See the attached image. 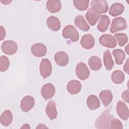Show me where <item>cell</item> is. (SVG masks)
I'll list each match as a JSON object with an SVG mask.
<instances>
[{
  "instance_id": "31",
  "label": "cell",
  "mask_w": 129,
  "mask_h": 129,
  "mask_svg": "<svg viewBox=\"0 0 129 129\" xmlns=\"http://www.w3.org/2000/svg\"><path fill=\"white\" fill-rule=\"evenodd\" d=\"M114 36L117 40L118 44L120 46H124L127 42L128 37L124 33H116L114 35Z\"/></svg>"
},
{
  "instance_id": "4",
  "label": "cell",
  "mask_w": 129,
  "mask_h": 129,
  "mask_svg": "<svg viewBox=\"0 0 129 129\" xmlns=\"http://www.w3.org/2000/svg\"><path fill=\"white\" fill-rule=\"evenodd\" d=\"M91 8L99 15L105 13L108 9V4L106 1L95 0L91 2Z\"/></svg>"
},
{
  "instance_id": "37",
  "label": "cell",
  "mask_w": 129,
  "mask_h": 129,
  "mask_svg": "<svg viewBox=\"0 0 129 129\" xmlns=\"http://www.w3.org/2000/svg\"><path fill=\"white\" fill-rule=\"evenodd\" d=\"M37 128H47V126H46L45 125V124H42V123H40V124H39L38 126L36 127Z\"/></svg>"
},
{
  "instance_id": "19",
  "label": "cell",
  "mask_w": 129,
  "mask_h": 129,
  "mask_svg": "<svg viewBox=\"0 0 129 129\" xmlns=\"http://www.w3.org/2000/svg\"><path fill=\"white\" fill-rule=\"evenodd\" d=\"M47 10L51 13L58 12L61 8V3L58 0H49L46 4Z\"/></svg>"
},
{
  "instance_id": "16",
  "label": "cell",
  "mask_w": 129,
  "mask_h": 129,
  "mask_svg": "<svg viewBox=\"0 0 129 129\" xmlns=\"http://www.w3.org/2000/svg\"><path fill=\"white\" fill-rule=\"evenodd\" d=\"M45 112L50 120H53L56 118L57 111L56 108V103L53 100H51L48 101L46 107Z\"/></svg>"
},
{
  "instance_id": "38",
  "label": "cell",
  "mask_w": 129,
  "mask_h": 129,
  "mask_svg": "<svg viewBox=\"0 0 129 129\" xmlns=\"http://www.w3.org/2000/svg\"><path fill=\"white\" fill-rule=\"evenodd\" d=\"M1 2L3 4H5V5H8V4H9L10 3H11V2H12V1L5 0V1H3V0H1Z\"/></svg>"
},
{
  "instance_id": "13",
  "label": "cell",
  "mask_w": 129,
  "mask_h": 129,
  "mask_svg": "<svg viewBox=\"0 0 129 129\" xmlns=\"http://www.w3.org/2000/svg\"><path fill=\"white\" fill-rule=\"evenodd\" d=\"M82 88V85L80 81L77 80H71L67 85V89L68 92L72 94H77L80 92Z\"/></svg>"
},
{
  "instance_id": "2",
  "label": "cell",
  "mask_w": 129,
  "mask_h": 129,
  "mask_svg": "<svg viewBox=\"0 0 129 129\" xmlns=\"http://www.w3.org/2000/svg\"><path fill=\"white\" fill-rule=\"evenodd\" d=\"M127 28V23L124 18L121 17H117L113 19L110 28V31L112 33L125 29Z\"/></svg>"
},
{
  "instance_id": "28",
  "label": "cell",
  "mask_w": 129,
  "mask_h": 129,
  "mask_svg": "<svg viewBox=\"0 0 129 129\" xmlns=\"http://www.w3.org/2000/svg\"><path fill=\"white\" fill-rule=\"evenodd\" d=\"M111 79L114 83L120 84L122 83L124 80V75L122 71L116 70L112 73Z\"/></svg>"
},
{
  "instance_id": "12",
  "label": "cell",
  "mask_w": 129,
  "mask_h": 129,
  "mask_svg": "<svg viewBox=\"0 0 129 129\" xmlns=\"http://www.w3.org/2000/svg\"><path fill=\"white\" fill-rule=\"evenodd\" d=\"M55 89L51 83L44 84L41 89V94L43 98L45 100L51 98L55 94Z\"/></svg>"
},
{
  "instance_id": "32",
  "label": "cell",
  "mask_w": 129,
  "mask_h": 129,
  "mask_svg": "<svg viewBox=\"0 0 129 129\" xmlns=\"http://www.w3.org/2000/svg\"><path fill=\"white\" fill-rule=\"evenodd\" d=\"M10 66V60L9 58L5 55H2L0 57V71L5 72L8 70Z\"/></svg>"
},
{
  "instance_id": "34",
  "label": "cell",
  "mask_w": 129,
  "mask_h": 129,
  "mask_svg": "<svg viewBox=\"0 0 129 129\" xmlns=\"http://www.w3.org/2000/svg\"><path fill=\"white\" fill-rule=\"evenodd\" d=\"M0 40H3L5 38L6 32L5 28L2 26H1L0 27Z\"/></svg>"
},
{
  "instance_id": "7",
  "label": "cell",
  "mask_w": 129,
  "mask_h": 129,
  "mask_svg": "<svg viewBox=\"0 0 129 129\" xmlns=\"http://www.w3.org/2000/svg\"><path fill=\"white\" fill-rule=\"evenodd\" d=\"M1 49L4 53L11 55L14 54L17 52L18 46L15 41L9 40L5 41L2 43Z\"/></svg>"
},
{
  "instance_id": "21",
  "label": "cell",
  "mask_w": 129,
  "mask_h": 129,
  "mask_svg": "<svg viewBox=\"0 0 129 129\" xmlns=\"http://www.w3.org/2000/svg\"><path fill=\"white\" fill-rule=\"evenodd\" d=\"M74 23L77 27L83 31H87L90 29V26L85 21L82 15H78L75 18Z\"/></svg>"
},
{
  "instance_id": "30",
  "label": "cell",
  "mask_w": 129,
  "mask_h": 129,
  "mask_svg": "<svg viewBox=\"0 0 129 129\" xmlns=\"http://www.w3.org/2000/svg\"><path fill=\"white\" fill-rule=\"evenodd\" d=\"M74 6L79 11H85L88 7L89 1L88 0H74L73 1Z\"/></svg>"
},
{
  "instance_id": "40",
  "label": "cell",
  "mask_w": 129,
  "mask_h": 129,
  "mask_svg": "<svg viewBox=\"0 0 129 129\" xmlns=\"http://www.w3.org/2000/svg\"><path fill=\"white\" fill-rule=\"evenodd\" d=\"M127 48H128V45H127L125 47V49H126V52L127 53V54H128V50H127Z\"/></svg>"
},
{
  "instance_id": "23",
  "label": "cell",
  "mask_w": 129,
  "mask_h": 129,
  "mask_svg": "<svg viewBox=\"0 0 129 129\" xmlns=\"http://www.w3.org/2000/svg\"><path fill=\"white\" fill-rule=\"evenodd\" d=\"M124 7L123 5L119 3H115L112 5L109 10V14L113 17L118 16L123 12Z\"/></svg>"
},
{
  "instance_id": "25",
  "label": "cell",
  "mask_w": 129,
  "mask_h": 129,
  "mask_svg": "<svg viewBox=\"0 0 129 129\" xmlns=\"http://www.w3.org/2000/svg\"><path fill=\"white\" fill-rule=\"evenodd\" d=\"M99 15L93 11L91 8H89L86 14V18L89 23L92 26H94L99 18Z\"/></svg>"
},
{
  "instance_id": "27",
  "label": "cell",
  "mask_w": 129,
  "mask_h": 129,
  "mask_svg": "<svg viewBox=\"0 0 129 129\" xmlns=\"http://www.w3.org/2000/svg\"><path fill=\"white\" fill-rule=\"evenodd\" d=\"M103 62L104 65L107 71H110L114 66V62L109 50H106L103 53Z\"/></svg>"
},
{
  "instance_id": "39",
  "label": "cell",
  "mask_w": 129,
  "mask_h": 129,
  "mask_svg": "<svg viewBox=\"0 0 129 129\" xmlns=\"http://www.w3.org/2000/svg\"><path fill=\"white\" fill-rule=\"evenodd\" d=\"M21 128H30V127L29 126V124H24Z\"/></svg>"
},
{
  "instance_id": "33",
  "label": "cell",
  "mask_w": 129,
  "mask_h": 129,
  "mask_svg": "<svg viewBox=\"0 0 129 129\" xmlns=\"http://www.w3.org/2000/svg\"><path fill=\"white\" fill-rule=\"evenodd\" d=\"M110 128L112 129H122L123 125L121 121L116 118H113L110 120Z\"/></svg>"
},
{
  "instance_id": "8",
  "label": "cell",
  "mask_w": 129,
  "mask_h": 129,
  "mask_svg": "<svg viewBox=\"0 0 129 129\" xmlns=\"http://www.w3.org/2000/svg\"><path fill=\"white\" fill-rule=\"evenodd\" d=\"M99 40L102 46L107 48H114L116 46V41L111 34H103L99 38Z\"/></svg>"
},
{
  "instance_id": "18",
  "label": "cell",
  "mask_w": 129,
  "mask_h": 129,
  "mask_svg": "<svg viewBox=\"0 0 129 129\" xmlns=\"http://www.w3.org/2000/svg\"><path fill=\"white\" fill-rule=\"evenodd\" d=\"M99 97L103 104L105 107L108 106L110 104L113 99L112 92L109 90H104L102 91L100 93Z\"/></svg>"
},
{
  "instance_id": "29",
  "label": "cell",
  "mask_w": 129,
  "mask_h": 129,
  "mask_svg": "<svg viewBox=\"0 0 129 129\" xmlns=\"http://www.w3.org/2000/svg\"><path fill=\"white\" fill-rule=\"evenodd\" d=\"M112 54L114 57L115 61L117 64L120 65L123 63L125 57V54L122 49H116L113 50Z\"/></svg>"
},
{
  "instance_id": "6",
  "label": "cell",
  "mask_w": 129,
  "mask_h": 129,
  "mask_svg": "<svg viewBox=\"0 0 129 129\" xmlns=\"http://www.w3.org/2000/svg\"><path fill=\"white\" fill-rule=\"evenodd\" d=\"M76 74L81 80L87 79L90 76V71L87 65L83 62H79L76 68Z\"/></svg>"
},
{
  "instance_id": "17",
  "label": "cell",
  "mask_w": 129,
  "mask_h": 129,
  "mask_svg": "<svg viewBox=\"0 0 129 129\" xmlns=\"http://www.w3.org/2000/svg\"><path fill=\"white\" fill-rule=\"evenodd\" d=\"M99 22L97 25L98 30L101 32H105L108 28L110 20L107 15H102L100 16L99 18Z\"/></svg>"
},
{
  "instance_id": "1",
  "label": "cell",
  "mask_w": 129,
  "mask_h": 129,
  "mask_svg": "<svg viewBox=\"0 0 129 129\" xmlns=\"http://www.w3.org/2000/svg\"><path fill=\"white\" fill-rule=\"evenodd\" d=\"M63 37L66 39H70L72 42H77L79 39L78 30L73 25H67L62 32Z\"/></svg>"
},
{
  "instance_id": "11",
  "label": "cell",
  "mask_w": 129,
  "mask_h": 129,
  "mask_svg": "<svg viewBox=\"0 0 129 129\" xmlns=\"http://www.w3.org/2000/svg\"><path fill=\"white\" fill-rule=\"evenodd\" d=\"M35 105V100L34 98L27 95L22 98L20 103V108L22 111L24 112H28L34 107Z\"/></svg>"
},
{
  "instance_id": "36",
  "label": "cell",
  "mask_w": 129,
  "mask_h": 129,
  "mask_svg": "<svg viewBox=\"0 0 129 129\" xmlns=\"http://www.w3.org/2000/svg\"><path fill=\"white\" fill-rule=\"evenodd\" d=\"M128 59H127L125 63L123 66V70L127 74L129 73V67H128Z\"/></svg>"
},
{
  "instance_id": "10",
  "label": "cell",
  "mask_w": 129,
  "mask_h": 129,
  "mask_svg": "<svg viewBox=\"0 0 129 129\" xmlns=\"http://www.w3.org/2000/svg\"><path fill=\"white\" fill-rule=\"evenodd\" d=\"M32 54L37 57L44 56L47 53V48L46 46L41 43H36L32 45L31 47Z\"/></svg>"
},
{
  "instance_id": "35",
  "label": "cell",
  "mask_w": 129,
  "mask_h": 129,
  "mask_svg": "<svg viewBox=\"0 0 129 129\" xmlns=\"http://www.w3.org/2000/svg\"><path fill=\"white\" fill-rule=\"evenodd\" d=\"M122 98L127 103H128V90H126L124 91L121 94Z\"/></svg>"
},
{
  "instance_id": "22",
  "label": "cell",
  "mask_w": 129,
  "mask_h": 129,
  "mask_svg": "<svg viewBox=\"0 0 129 129\" xmlns=\"http://www.w3.org/2000/svg\"><path fill=\"white\" fill-rule=\"evenodd\" d=\"M13 121V115L10 110H5L1 115V123L4 126H8L11 124Z\"/></svg>"
},
{
  "instance_id": "14",
  "label": "cell",
  "mask_w": 129,
  "mask_h": 129,
  "mask_svg": "<svg viewBox=\"0 0 129 129\" xmlns=\"http://www.w3.org/2000/svg\"><path fill=\"white\" fill-rule=\"evenodd\" d=\"M80 44L84 48L90 49L93 48L95 45V40L91 34H85L82 36L80 40Z\"/></svg>"
},
{
  "instance_id": "5",
  "label": "cell",
  "mask_w": 129,
  "mask_h": 129,
  "mask_svg": "<svg viewBox=\"0 0 129 129\" xmlns=\"http://www.w3.org/2000/svg\"><path fill=\"white\" fill-rule=\"evenodd\" d=\"M39 72L43 79H46L50 76L52 72V66L48 59H42L39 66Z\"/></svg>"
},
{
  "instance_id": "15",
  "label": "cell",
  "mask_w": 129,
  "mask_h": 129,
  "mask_svg": "<svg viewBox=\"0 0 129 129\" xmlns=\"http://www.w3.org/2000/svg\"><path fill=\"white\" fill-rule=\"evenodd\" d=\"M54 58L56 64L61 67L67 66L69 61V57L68 54L64 51H58L56 52L54 55Z\"/></svg>"
},
{
  "instance_id": "9",
  "label": "cell",
  "mask_w": 129,
  "mask_h": 129,
  "mask_svg": "<svg viewBox=\"0 0 129 129\" xmlns=\"http://www.w3.org/2000/svg\"><path fill=\"white\" fill-rule=\"evenodd\" d=\"M116 110L119 117L123 120H127L129 117V111L127 105L122 101H119L116 106Z\"/></svg>"
},
{
  "instance_id": "3",
  "label": "cell",
  "mask_w": 129,
  "mask_h": 129,
  "mask_svg": "<svg viewBox=\"0 0 129 129\" xmlns=\"http://www.w3.org/2000/svg\"><path fill=\"white\" fill-rule=\"evenodd\" d=\"M112 116L108 111H105L98 117L95 122V127L98 128H109L108 125Z\"/></svg>"
},
{
  "instance_id": "20",
  "label": "cell",
  "mask_w": 129,
  "mask_h": 129,
  "mask_svg": "<svg viewBox=\"0 0 129 129\" xmlns=\"http://www.w3.org/2000/svg\"><path fill=\"white\" fill-rule=\"evenodd\" d=\"M47 26L50 30L57 31L60 28V22L59 20L53 16L49 17L46 21Z\"/></svg>"
},
{
  "instance_id": "24",
  "label": "cell",
  "mask_w": 129,
  "mask_h": 129,
  "mask_svg": "<svg viewBox=\"0 0 129 129\" xmlns=\"http://www.w3.org/2000/svg\"><path fill=\"white\" fill-rule=\"evenodd\" d=\"M87 105L90 110H93L98 109L100 107V103L96 96L90 95L87 99Z\"/></svg>"
},
{
  "instance_id": "26",
  "label": "cell",
  "mask_w": 129,
  "mask_h": 129,
  "mask_svg": "<svg viewBox=\"0 0 129 129\" xmlns=\"http://www.w3.org/2000/svg\"><path fill=\"white\" fill-rule=\"evenodd\" d=\"M88 64L91 69L94 71L99 70L102 67V62L100 58L97 56H92L88 60Z\"/></svg>"
}]
</instances>
